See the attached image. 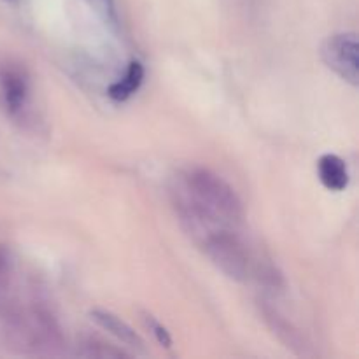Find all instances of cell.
Masks as SVG:
<instances>
[{"mask_svg": "<svg viewBox=\"0 0 359 359\" xmlns=\"http://www.w3.org/2000/svg\"><path fill=\"white\" fill-rule=\"evenodd\" d=\"M111 32H118L119 20L114 0H84Z\"/></svg>", "mask_w": 359, "mask_h": 359, "instance_id": "obj_10", "label": "cell"}, {"mask_svg": "<svg viewBox=\"0 0 359 359\" xmlns=\"http://www.w3.org/2000/svg\"><path fill=\"white\" fill-rule=\"evenodd\" d=\"M259 307H262L263 321L266 323V326L270 328V332L284 344V347L291 349L297 354H307V342H305V337L302 335L300 330L293 325L291 321H287L279 311H277L273 305H270L269 302H259Z\"/></svg>", "mask_w": 359, "mask_h": 359, "instance_id": "obj_5", "label": "cell"}, {"mask_svg": "<svg viewBox=\"0 0 359 359\" xmlns=\"http://www.w3.org/2000/svg\"><path fill=\"white\" fill-rule=\"evenodd\" d=\"M318 175L321 184L330 191H344L349 186V168L337 154H323L318 160Z\"/></svg>", "mask_w": 359, "mask_h": 359, "instance_id": "obj_7", "label": "cell"}, {"mask_svg": "<svg viewBox=\"0 0 359 359\" xmlns=\"http://www.w3.org/2000/svg\"><path fill=\"white\" fill-rule=\"evenodd\" d=\"M172 203L186 233L203 226H241L244 205L224 179L203 167L182 170L172 186Z\"/></svg>", "mask_w": 359, "mask_h": 359, "instance_id": "obj_1", "label": "cell"}, {"mask_svg": "<svg viewBox=\"0 0 359 359\" xmlns=\"http://www.w3.org/2000/svg\"><path fill=\"white\" fill-rule=\"evenodd\" d=\"M358 37L354 32L333 34L323 42L321 58L330 70L342 77L346 83L359 84V58Z\"/></svg>", "mask_w": 359, "mask_h": 359, "instance_id": "obj_3", "label": "cell"}, {"mask_svg": "<svg viewBox=\"0 0 359 359\" xmlns=\"http://www.w3.org/2000/svg\"><path fill=\"white\" fill-rule=\"evenodd\" d=\"M77 356L81 358H93V359H121L130 358L126 351L118 349L112 344L98 339V337L86 335L77 344Z\"/></svg>", "mask_w": 359, "mask_h": 359, "instance_id": "obj_9", "label": "cell"}, {"mask_svg": "<svg viewBox=\"0 0 359 359\" xmlns=\"http://www.w3.org/2000/svg\"><path fill=\"white\" fill-rule=\"evenodd\" d=\"M0 91L7 112L14 118L23 114L30 98V79L27 70L18 63H6L0 69Z\"/></svg>", "mask_w": 359, "mask_h": 359, "instance_id": "obj_4", "label": "cell"}, {"mask_svg": "<svg viewBox=\"0 0 359 359\" xmlns=\"http://www.w3.org/2000/svg\"><path fill=\"white\" fill-rule=\"evenodd\" d=\"M140 319H142V323H144V326L147 328V332L154 337V340H156L161 347H165V349H170L172 337H170V333H168V330L165 328V326L161 325V323L158 321L153 314H149V312H146V311L140 312Z\"/></svg>", "mask_w": 359, "mask_h": 359, "instance_id": "obj_11", "label": "cell"}, {"mask_svg": "<svg viewBox=\"0 0 359 359\" xmlns=\"http://www.w3.org/2000/svg\"><path fill=\"white\" fill-rule=\"evenodd\" d=\"M90 318L95 325L100 326L102 330H105L109 335H112L116 340H119L123 346L130 347V349L135 351L137 354H146V344L140 339L139 333H137L128 323L119 319L116 314H112V312L109 311H102V309H95V311L90 312Z\"/></svg>", "mask_w": 359, "mask_h": 359, "instance_id": "obj_6", "label": "cell"}, {"mask_svg": "<svg viewBox=\"0 0 359 359\" xmlns=\"http://www.w3.org/2000/svg\"><path fill=\"white\" fill-rule=\"evenodd\" d=\"M144 81V67L142 63L133 60L130 62L128 69H126L125 76L119 81H116L114 84H111L107 90L109 97L116 102H125L132 97L135 91H139V88L142 86Z\"/></svg>", "mask_w": 359, "mask_h": 359, "instance_id": "obj_8", "label": "cell"}, {"mask_svg": "<svg viewBox=\"0 0 359 359\" xmlns=\"http://www.w3.org/2000/svg\"><path fill=\"white\" fill-rule=\"evenodd\" d=\"M195 244L217 270L230 279L244 283L251 279L259 259L252 258L248 244L235 228L209 226L193 235Z\"/></svg>", "mask_w": 359, "mask_h": 359, "instance_id": "obj_2", "label": "cell"}]
</instances>
